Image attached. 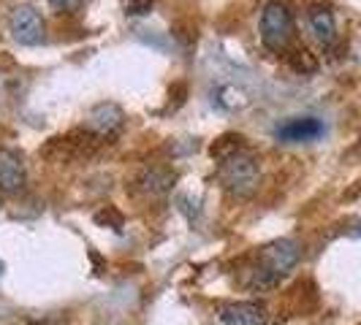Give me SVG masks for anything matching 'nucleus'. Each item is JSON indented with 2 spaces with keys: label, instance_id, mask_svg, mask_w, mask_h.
Listing matches in <instances>:
<instances>
[{
  "label": "nucleus",
  "instance_id": "6e6552de",
  "mask_svg": "<svg viewBox=\"0 0 361 325\" xmlns=\"http://www.w3.org/2000/svg\"><path fill=\"white\" fill-rule=\"evenodd\" d=\"M22 181H25V165L19 155H14L11 149H0V190L6 193L19 190Z\"/></svg>",
  "mask_w": 361,
  "mask_h": 325
},
{
  "label": "nucleus",
  "instance_id": "39448f33",
  "mask_svg": "<svg viewBox=\"0 0 361 325\" xmlns=\"http://www.w3.org/2000/svg\"><path fill=\"white\" fill-rule=\"evenodd\" d=\"M296 260H299V247L290 238H277V241H271L261 250V266L269 269L271 274H277V276L288 274L296 266Z\"/></svg>",
  "mask_w": 361,
  "mask_h": 325
},
{
  "label": "nucleus",
  "instance_id": "f8f14e48",
  "mask_svg": "<svg viewBox=\"0 0 361 325\" xmlns=\"http://www.w3.org/2000/svg\"><path fill=\"white\" fill-rule=\"evenodd\" d=\"M290 63H293L296 71H315V60L310 57V52H296Z\"/></svg>",
  "mask_w": 361,
  "mask_h": 325
},
{
  "label": "nucleus",
  "instance_id": "4468645a",
  "mask_svg": "<svg viewBox=\"0 0 361 325\" xmlns=\"http://www.w3.org/2000/svg\"><path fill=\"white\" fill-rule=\"evenodd\" d=\"M0 271H3V263H0Z\"/></svg>",
  "mask_w": 361,
  "mask_h": 325
},
{
  "label": "nucleus",
  "instance_id": "1a4fd4ad",
  "mask_svg": "<svg viewBox=\"0 0 361 325\" xmlns=\"http://www.w3.org/2000/svg\"><path fill=\"white\" fill-rule=\"evenodd\" d=\"M307 22L312 36L318 38L321 44H331L334 36H337V25H334V14L324 8V6H312L307 11Z\"/></svg>",
  "mask_w": 361,
  "mask_h": 325
},
{
  "label": "nucleus",
  "instance_id": "423d86ee",
  "mask_svg": "<svg viewBox=\"0 0 361 325\" xmlns=\"http://www.w3.org/2000/svg\"><path fill=\"white\" fill-rule=\"evenodd\" d=\"M220 325H267V309L255 301H239V304H223L217 309Z\"/></svg>",
  "mask_w": 361,
  "mask_h": 325
},
{
  "label": "nucleus",
  "instance_id": "f257e3e1",
  "mask_svg": "<svg viewBox=\"0 0 361 325\" xmlns=\"http://www.w3.org/2000/svg\"><path fill=\"white\" fill-rule=\"evenodd\" d=\"M217 179L234 196H250L255 190V184H258V162H255L253 155L234 149L231 155L220 158Z\"/></svg>",
  "mask_w": 361,
  "mask_h": 325
},
{
  "label": "nucleus",
  "instance_id": "7ed1b4c3",
  "mask_svg": "<svg viewBox=\"0 0 361 325\" xmlns=\"http://www.w3.org/2000/svg\"><path fill=\"white\" fill-rule=\"evenodd\" d=\"M8 30L14 41L25 44V46H36L44 41V19L38 17L33 6H17L8 14Z\"/></svg>",
  "mask_w": 361,
  "mask_h": 325
},
{
  "label": "nucleus",
  "instance_id": "20e7f679",
  "mask_svg": "<svg viewBox=\"0 0 361 325\" xmlns=\"http://www.w3.org/2000/svg\"><path fill=\"white\" fill-rule=\"evenodd\" d=\"M324 130V120H318L312 114H305V117H290L283 125L274 127V139L283 141V144H307V141L321 139Z\"/></svg>",
  "mask_w": 361,
  "mask_h": 325
},
{
  "label": "nucleus",
  "instance_id": "f03ea898",
  "mask_svg": "<svg viewBox=\"0 0 361 325\" xmlns=\"http://www.w3.org/2000/svg\"><path fill=\"white\" fill-rule=\"evenodd\" d=\"M293 38V14L283 0H271L261 11V41L271 52H283Z\"/></svg>",
  "mask_w": 361,
  "mask_h": 325
},
{
  "label": "nucleus",
  "instance_id": "ddd939ff",
  "mask_svg": "<svg viewBox=\"0 0 361 325\" xmlns=\"http://www.w3.org/2000/svg\"><path fill=\"white\" fill-rule=\"evenodd\" d=\"M49 6H54L57 11H76L82 6V0H49Z\"/></svg>",
  "mask_w": 361,
  "mask_h": 325
},
{
  "label": "nucleus",
  "instance_id": "9b49d317",
  "mask_svg": "<svg viewBox=\"0 0 361 325\" xmlns=\"http://www.w3.org/2000/svg\"><path fill=\"white\" fill-rule=\"evenodd\" d=\"M126 11L130 17H142L152 11V0H126Z\"/></svg>",
  "mask_w": 361,
  "mask_h": 325
},
{
  "label": "nucleus",
  "instance_id": "0eeeda50",
  "mask_svg": "<svg viewBox=\"0 0 361 325\" xmlns=\"http://www.w3.org/2000/svg\"><path fill=\"white\" fill-rule=\"evenodd\" d=\"M120 125H123V108L114 103H98L87 117V127L98 136H111Z\"/></svg>",
  "mask_w": 361,
  "mask_h": 325
},
{
  "label": "nucleus",
  "instance_id": "9d476101",
  "mask_svg": "<svg viewBox=\"0 0 361 325\" xmlns=\"http://www.w3.org/2000/svg\"><path fill=\"white\" fill-rule=\"evenodd\" d=\"M171 181H174V171H169V168H147L145 174H142V187H145L147 193H163V190H169L171 187Z\"/></svg>",
  "mask_w": 361,
  "mask_h": 325
}]
</instances>
